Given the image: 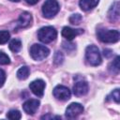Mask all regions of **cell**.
Here are the masks:
<instances>
[{
    "mask_svg": "<svg viewBox=\"0 0 120 120\" xmlns=\"http://www.w3.org/2000/svg\"><path fill=\"white\" fill-rule=\"evenodd\" d=\"M97 36L100 41L105 43H115L120 38L118 30L112 29H98L97 31Z\"/></svg>",
    "mask_w": 120,
    "mask_h": 120,
    "instance_id": "6da1fadb",
    "label": "cell"
},
{
    "mask_svg": "<svg viewBox=\"0 0 120 120\" xmlns=\"http://www.w3.org/2000/svg\"><path fill=\"white\" fill-rule=\"evenodd\" d=\"M85 59L91 66H98L101 64V55L99 50L95 45H89L85 50Z\"/></svg>",
    "mask_w": 120,
    "mask_h": 120,
    "instance_id": "7a4b0ae2",
    "label": "cell"
},
{
    "mask_svg": "<svg viewBox=\"0 0 120 120\" xmlns=\"http://www.w3.org/2000/svg\"><path fill=\"white\" fill-rule=\"evenodd\" d=\"M57 37V32L52 26H44L38 31V38L43 43H50Z\"/></svg>",
    "mask_w": 120,
    "mask_h": 120,
    "instance_id": "3957f363",
    "label": "cell"
},
{
    "mask_svg": "<svg viewBox=\"0 0 120 120\" xmlns=\"http://www.w3.org/2000/svg\"><path fill=\"white\" fill-rule=\"evenodd\" d=\"M59 8V4L56 0H46L42 6L43 16L47 19H51L57 14Z\"/></svg>",
    "mask_w": 120,
    "mask_h": 120,
    "instance_id": "277c9868",
    "label": "cell"
},
{
    "mask_svg": "<svg viewBox=\"0 0 120 120\" xmlns=\"http://www.w3.org/2000/svg\"><path fill=\"white\" fill-rule=\"evenodd\" d=\"M50 53V50L40 44H34L30 48V54L36 61H41L45 59Z\"/></svg>",
    "mask_w": 120,
    "mask_h": 120,
    "instance_id": "5b68a950",
    "label": "cell"
},
{
    "mask_svg": "<svg viewBox=\"0 0 120 120\" xmlns=\"http://www.w3.org/2000/svg\"><path fill=\"white\" fill-rule=\"evenodd\" d=\"M74 80H76L74 85H73V94L76 97H82L87 94L88 92V83L85 80L81 78V80H78V78L74 77Z\"/></svg>",
    "mask_w": 120,
    "mask_h": 120,
    "instance_id": "8992f818",
    "label": "cell"
},
{
    "mask_svg": "<svg viewBox=\"0 0 120 120\" xmlns=\"http://www.w3.org/2000/svg\"><path fill=\"white\" fill-rule=\"evenodd\" d=\"M52 94H53L54 98H56L59 100H62V101L68 100L70 98V96H71L70 90L67 86H64V85L55 86L54 89H53Z\"/></svg>",
    "mask_w": 120,
    "mask_h": 120,
    "instance_id": "52a82bcc",
    "label": "cell"
},
{
    "mask_svg": "<svg viewBox=\"0 0 120 120\" xmlns=\"http://www.w3.org/2000/svg\"><path fill=\"white\" fill-rule=\"evenodd\" d=\"M83 112V107L82 104L77 103V102H73L70 105H68V107L66 110V117L72 119L77 117L78 115H80L82 112Z\"/></svg>",
    "mask_w": 120,
    "mask_h": 120,
    "instance_id": "ba28073f",
    "label": "cell"
},
{
    "mask_svg": "<svg viewBox=\"0 0 120 120\" xmlns=\"http://www.w3.org/2000/svg\"><path fill=\"white\" fill-rule=\"evenodd\" d=\"M45 82L43 80H35L32 82H30L29 84V88L30 90L33 92V94H35L36 96L41 98L43 96L44 93V88H45Z\"/></svg>",
    "mask_w": 120,
    "mask_h": 120,
    "instance_id": "9c48e42d",
    "label": "cell"
},
{
    "mask_svg": "<svg viewBox=\"0 0 120 120\" xmlns=\"http://www.w3.org/2000/svg\"><path fill=\"white\" fill-rule=\"evenodd\" d=\"M39 104H40L39 100L35 99V98H31V99L26 100V101L23 103L22 109H23V111H24L27 114H34V113L37 112V110L38 109Z\"/></svg>",
    "mask_w": 120,
    "mask_h": 120,
    "instance_id": "30bf717a",
    "label": "cell"
},
{
    "mask_svg": "<svg viewBox=\"0 0 120 120\" xmlns=\"http://www.w3.org/2000/svg\"><path fill=\"white\" fill-rule=\"evenodd\" d=\"M82 33H83L82 29H72L68 26H65L62 30V36L68 39V41H71L76 36L81 35Z\"/></svg>",
    "mask_w": 120,
    "mask_h": 120,
    "instance_id": "8fae6325",
    "label": "cell"
},
{
    "mask_svg": "<svg viewBox=\"0 0 120 120\" xmlns=\"http://www.w3.org/2000/svg\"><path fill=\"white\" fill-rule=\"evenodd\" d=\"M31 22H32V15L27 11L22 12L18 19V26L21 28L29 26Z\"/></svg>",
    "mask_w": 120,
    "mask_h": 120,
    "instance_id": "7c38bea8",
    "label": "cell"
},
{
    "mask_svg": "<svg viewBox=\"0 0 120 120\" xmlns=\"http://www.w3.org/2000/svg\"><path fill=\"white\" fill-rule=\"evenodd\" d=\"M108 17L112 22H117L119 20V2L118 1H115L111 7L108 12Z\"/></svg>",
    "mask_w": 120,
    "mask_h": 120,
    "instance_id": "4fadbf2b",
    "label": "cell"
},
{
    "mask_svg": "<svg viewBox=\"0 0 120 120\" xmlns=\"http://www.w3.org/2000/svg\"><path fill=\"white\" fill-rule=\"evenodd\" d=\"M98 1L99 0H80L79 6L82 10L87 11L95 8L98 4Z\"/></svg>",
    "mask_w": 120,
    "mask_h": 120,
    "instance_id": "5bb4252c",
    "label": "cell"
},
{
    "mask_svg": "<svg viewBox=\"0 0 120 120\" xmlns=\"http://www.w3.org/2000/svg\"><path fill=\"white\" fill-rule=\"evenodd\" d=\"M119 56H116L114 60H112V62L109 65V71L112 74L117 75L119 73L120 70V66H119Z\"/></svg>",
    "mask_w": 120,
    "mask_h": 120,
    "instance_id": "9a60e30c",
    "label": "cell"
},
{
    "mask_svg": "<svg viewBox=\"0 0 120 120\" xmlns=\"http://www.w3.org/2000/svg\"><path fill=\"white\" fill-rule=\"evenodd\" d=\"M29 73H30L29 68L26 67V66H23V67H22V68H20L18 69L16 75H17L18 79H20V80H25V79L28 78Z\"/></svg>",
    "mask_w": 120,
    "mask_h": 120,
    "instance_id": "2e32d148",
    "label": "cell"
},
{
    "mask_svg": "<svg viewBox=\"0 0 120 120\" xmlns=\"http://www.w3.org/2000/svg\"><path fill=\"white\" fill-rule=\"evenodd\" d=\"M9 49L11 52H19L22 49V42L20 39H17V38H14L12 39L10 42H9V45H8Z\"/></svg>",
    "mask_w": 120,
    "mask_h": 120,
    "instance_id": "e0dca14e",
    "label": "cell"
},
{
    "mask_svg": "<svg viewBox=\"0 0 120 120\" xmlns=\"http://www.w3.org/2000/svg\"><path fill=\"white\" fill-rule=\"evenodd\" d=\"M7 117L8 119H12V120H19V119H21L22 114L18 110H10L7 113Z\"/></svg>",
    "mask_w": 120,
    "mask_h": 120,
    "instance_id": "ac0fdd59",
    "label": "cell"
},
{
    "mask_svg": "<svg viewBox=\"0 0 120 120\" xmlns=\"http://www.w3.org/2000/svg\"><path fill=\"white\" fill-rule=\"evenodd\" d=\"M10 38V34L7 30L0 31V44H5L8 42V40Z\"/></svg>",
    "mask_w": 120,
    "mask_h": 120,
    "instance_id": "d6986e66",
    "label": "cell"
},
{
    "mask_svg": "<svg viewBox=\"0 0 120 120\" xmlns=\"http://www.w3.org/2000/svg\"><path fill=\"white\" fill-rule=\"evenodd\" d=\"M82 15L79 14V13L73 14V15H71V16L69 17V22L72 23V24H76V25L79 24V23L82 22Z\"/></svg>",
    "mask_w": 120,
    "mask_h": 120,
    "instance_id": "ffe728a7",
    "label": "cell"
},
{
    "mask_svg": "<svg viewBox=\"0 0 120 120\" xmlns=\"http://www.w3.org/2000/svg\"><path fill=\"white\" fill-rule=\"evenodd\" d=\"M64 61V55L61 52H56L54 53V56H53V63L56 65V66H59L63 63Z\"/></svg>",
    "mask_w": 120,
    "mask_h": 120,
    "instance_id": "44dd1931",
    "label": "cell"
},
{
    "mask_svg": "<svg viewBox=\"0 0 120 120\" xmlns=\"http://www.w3.org/2000/svg\"><path fill=\"white\" fill-rule=\"evenodd\" d=\"M10 63L9 57L3 52H0V65H8Z\"/></svg>",
    "mask_w": 120,
    "mask_h": 120,
    "instance_id": "7402d4cb",
    "label": "cell"
},
{
    "mask_svg": "<svg viewBox=\"0 0 120 120\" xmlns=\"http://www.w3.org/2000/svg\"><path fill=\"white\" fill-rule=\"evenodd\" d=\"M62 46H63V48H64L66 51H68V52H72V51L75 50V48H76L75 44L69 43V42H67V41H64V42L62 43Z\"/></svg>",
    "mask_w": 120,
    "mask_h": 120,
    "instance_id": "603a6c76",
    "label": "cell"
},
{
    "mask_svg": "<svg viewBox=\"0 0 120 120\" xmlns=\"http://www.w3.org/2000/svg\"><path fill=\"white\" fill-rule=\"evenodd\" d=\"M111 96H112V98H113V100H114L116 103H119V101H120V94H119V89H118V88L114 89V90L111 93Z\"/></svg>",
    "mask_w": 120,
    "mask_h": 120,
    "instance_id": "cb8c5ba5",
    "label": "cell"
},
{
    "mask_svg": "<svg viewBox=\"0 0 120 120\" xmlns=\"http://www.w3.org/2000/svg\"><path fill=\"white\" fill-rule=\"evenodd\" d=\"M5 81H6V73L3 69H0V87L4 84Z\"/></svg>",
    "mask_w": 120,
    "mask_h": 120,
    "instance_id": "d4e9b609",
    "label": "cell"
},
{
    "mask_svg": "<svg viewBox=\"0 0 120 120\" xmlns=\"http://www.w3.org/2000/svg\"><path fill=\"white\" fill-rule=\"evenodd\" d=\"M103 54H104V56H105V57L109 58L110 56H112V52L111 50L106 49V50H104V51H103Z\"/></svg>",
    "mask_w": 120,
    "mask_h": 120,
    "instance_id": "484cf974",
    "label": "cell"
},
{
    "mask_svg": "<svg viewBox=\"0 0 120 120\" xmlns=\"http://www.w3.org/2000/svg\"><path fill=\"white\" fill-rule=\"evenodd\" d=\"M49 118H57V119H60L61 117L60 116H52V114H46V115H42L41 116V119H49Z\"/></svg>",
    "mask_w": 120,
    "mask_h": 120,
    "instance_id": "4316f807",
    "label": "cell"
},
{
    "mask_svg": "<svg viewBox=\"0 0 120 120\" xmlns=\"http://www.w3.org/2000/svg\"><path fill=\"white\" fill-rule=\"evenodd\" d=\"M26 1V3H28L29 5H35V4H37L39 0H25Z\"/></svg>",
    "mask_w": 120,
    "mask_h": 120,
    "instance_id": "83f0119b",
    "label": "cell"
},
{
    "mask_svg": "<svg viewBox=\"0 0 120 120\" xmlns=\"http://www.w3.org/2000/svg\"><path fill=\"white\" fill-rule=\"evenodd\" d=\"M9 1H12V2H19L20 0H9Z\"/></svg>",
    "mask_w": 120,
    "mask_h": 120,
    "instance_id": "f1b7e54d",
    "label": "cell"
}]
</instances>
